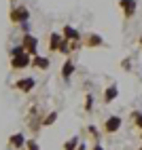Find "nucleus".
I'll return each instance as SVG.
<instances>
[{"mask_svg": "<svg viewBox=\"0 0 142 150\" xmlns=\"http://www.w3.org/2000/svg\"><path fill=\"white\" fill-rule=\"evenodd\" d=\"M115 127H119V118H110L108 121V131H113Z\"/></svg>", "mask_w": 142, "mask_h": 150, "instance_id": "nucleus-1", "label": "nucleus"}]
</instances>
